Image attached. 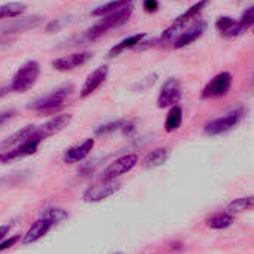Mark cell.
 <instances>
[{
	"mask_svg": "<svg viewBox=\"0 0 254 254\" xmlns=\"http://www.w3.org/2000/svg\"><path fill=\"white\" fill-rule=\"evenodd\" d=\"M94 147V139L88 138L85 141H82L81 144H76L73 147H70L64 154H63V162L66 165H73V163H78L81 160H84L93 150Z\"/></svg>",
	"mask_w": 254,
	"mask_h": 254,
	"instance_id": "cell-16",
	"label": "cell"
},
{
	"mask_svg": "<svg viewBox=\"0 0 254 254\" xmlns=\"http://www.w3.org/2000/svg\"><path fill=\"white\" fill-rule=\"evenodd\" d=\"M233 221H235V215L227 211H223V212H217V214L211 215L206 220V226L214 230H221V229L230 227Z\"/></svg>",
	"mask_w": 254,
	"mask_h": 254,
	"instance_id": "cell-21",
	"label": "cell"
},
{
	"mask_svg": "<svg viewBox=\"0 0 254 254\" xmlns=\"http://www.w3.org/2000/svg\"><path fill=\"white\" fill-rule=\"evenodd\" d=\"M108 73H109V69L108 66H99L97 69H94L85 79L82 88H81V93H79V97L81 99H85L88 97L90 94H93L103 82L105 79L108 78Z\"/></svg>",
	"mask_w": 254,
	"mask_h": 254,
	"instance_id": "cell-15",
	"label": "cell"
},
{
	"mask_svg": "<svg viewBox=\"0 0 254 254\" xmlns=\"http://www.w3.org/2000/svg\"><path fill=\"white\" fill-rule=\"evenodd\" d=\"M232 87V75L229 72H221L215 75L203 88L202 97L211 99V97H221L229 93Z\"/></svg>",
	"mask_w": 254,
	"mask_h": 254,
	"instance_id": "cell-12",
	"label": "cell"
},
{
	"mask_svg": "<svg viewBox=\"0 0 254 254\" xmlns=\"http://www.w3.org/2000/svg\"><path fill=\"white\" fill-rule=\"evenodd\" d=\"M166 160H168V150L166 148H156L142 159L141 165L147 169H151V168L162 166Z\"/></svg>",
	"mask_w": 254,
	"mask_h": 254,
	"instance_id": "cell-22",
	"label": "cell"
},
{
	"mask_svg": "<svg viewBox=\"0 0 254 254\" xmlns=\"http://www.w3.org/2000/svg\"><path fill=\"white\" fill-rule=\"evenodd\" d=\"M42 23H44V18L39 17V15L11 20V21L0 26V38H6V36H11V35H17V33H23V32L32 30V29H36Z\"/></svg>",
	"mask_w": 254,
	"mask_h": 254,
	"instance_id": "cell-9",
	"label": "cell"
},
{
	"mask_svg": "<svg viewBox=\"0 0 254 254\" xmlns=\"http://www.w3.org/2000/svg\"><path fill=\"white\" fill-rule=\"evenodd\" d=\"M93 59V53L90 51H79V53H73L64 57H59L56 60H53V67L56 70L60 72H67V70H73L79 66H84L85 63H88Z\"/></svg>",
	"mask_w": 254,
	"mask_h": 254,
	"instance_id": "cell-13",
	"label": "cell"
},
{
	"mask_svg": "<svg viewBox=\"0 0 254 254\" xmlns=\"http://www.w3.org/2000/svg\"><path fill=\"white\" fill-rule=\"evenodd\" d=\"M181 97H183L181 82L177 78H169L160 90V94L157 97V106L159 108H172L181 100Z\"/></svg>",
	"mask_w": 254,
	"mask_h": 254,
	"instance_id": "cell-11",
	"label": "cell"
},
{
	"mask_svg": "<svg viewBox=\"0 0 254 254\" xmlns=\"http://www.w3.org/2000/svg\"><path fill=\"white\" fill-rule=\"evenodd\" d=\"M132 14H133V5H129V6L121 8L115 12L103 15L102 20H99L94 26H91L85 32V39L87 41H96V39L102 38L103 35H106L108 32L121 27L123 24H126L127 21H129Z\"/></svg>",
	"mask_w": 254,
	"mask_h": 254,
	"instance_id": "cell-3",
	"label": "cell"
},
{
	"mask_svg": "<svg viewBox=\"0 0 254 254\" xmlns=\"http://www.w3.org/2000/svg\"><path fill=\"white\" fill-rule=\"evenodd\" d=\"M145 36H147L145 33H138V35H133V36H130V38H127V39H123L120 44H115V45L109 50L108 57H109V59H112V57L120 56V54H121V53H124L126 50L136 48V47L142 42V39H144Z\"/></svg>",
	"mask_w": 254,
	"mask_h": 254,
	"instance_id": "cell-20",
	"label": "cell"
},
{
	"mask_svg": "<svg viewBox=\"0 0 254 254\" xmlns=\"http://www.w3.org/2000/svg\"><path fill=\"white\" fill-rule=\"evenodd\" d=\"M242 117H244V108L232 109L227 114H224L223 117L214 118L209 123H206L205 124V133L209 136H217V135L226 133L239 124Z\"/></svg>",
	"mask_w": 254,
	"mask_h": 254,
	"instance_id": "cell-6",
	"label": "cell"
},
{
	"mask_svg": "<svg viewBox=\"0 0 254 254\" xmlns=\"http://www.w3.org/2000/svg\"><path fill=\"white\" fill-rule=\"evenodd\" d=\"M127 121H129V120H117V121L106 123V124L97 127L94 133L100 136V135H109V133H114V132H123Z\"/></svg>",
	"mask_w": 254,
	"mask_h": 254,
	"instance_id": "cell-27",
	"label": "cell"
},
{
	"mask_svg": "<svg viewBox=\"0 0 254 254\" xmlns=\"http://www.w3.org/2000/svg\"><path fill=\"white\" fill-rule=\"evenodd\" d=\"M6 93H11V90H9V85H8V87H5V88H0V97L5 96Z\"/></svg>",
	"mask_w": 254,
	"mask_h": 254,
	"instance_id": "cell-33",
	"label": "cell"
},
{
	"mask_svg": "<svg viewBox=\"0 0 254 254\" xmlns=\"http://www.w3.org/2000/svg\"><path fill=\"white\" fill-rule=\"evenodd\" d=\"M215 29L220 32L221 36H224L227 39L238 38L239 35H242L245 32L242 24L239 23V20H235L232 17H218L215 21Z\"/></svg>",
	"mask_w": 254,
	"mask_h": 254,
	"instance_id": "cell-19",
	"label": "cell"
},
{
	"mask_svg": "<svg viewBox=\"0 0 254 254\" xmlns=\"http://www.w3.org/2000/svg\"><path fill=\"white\" fill-rule=\"evenodd\" d=\"M120 190V184L115 180H103L90 186L84 193H82V199L85 202H100L108 199L109 196L115 194Z\"/></svg>",
	"mask_w": 254,
	"mask_h": 254,
	"instance_id": "cell-7",
	"label": "cell"
},
{
	"mask_svg": "<svg viewBox=\"0 0 254 254\" xmlns=\"http://www.w3.org/2000/svg\"><path fill=\"white\" fill-rule=\"evenodd\" d=\"M11 230V226L9 224H3V226H0V241H2Z\"/></svg>",
	"mask_w": 254,
	"mask_h": 254,
	"instance_id": "cell-32",
	"label": "cell"
},
{
	"mask_svg": "<svg viewBox=\"0 0 254 254\" xmlns=\"http://www.w3.org/2000/svg\"><path fill=\"white\" fill-rule=\"evenodd\" d=\"M72 91H73V85L64 84L62 87L53 90L51 93L30 102L27 105V108L36 114H41V115H54L56 112H59L66 105V100L70 97Z\"/></svg>",
	"mask_w": 254,
	"mask_h": 254,
	"instance_id": "cell-2",
	"label": "cell"
},
{
	"mask_svg": "<svg viewBox=\"0 0 254 254\" xmlns=\"http://www.w3.org/2000/svg\"><path fill=\"white\" fill-rule=\"evenodd\" d=\"M41 141L38 139H30L12 150H8L5 153H2V162L0 163H9L12 160H17V159H23L26 156H32L38 151V147H39Z\"/></svg>",
	"mask_w": 254,
	"mask_h": 254,
	"instance_id": "cell-17",
	"label": "cell"
},
{
	"mask_svg": "<svg viewBox=\"0 0 254 254\" xmlns=\"http://www.w3.org/2000/svg\"><path fill=\"white\" fill-rule=\"evenodd\" d=\"M209 0H200V2L194 3L191 8H189L184 14H181L162 35V41H174L180 33H183L189 24H191L193 20L197 18V15L203 11V8L208 5Z\"/></svg>",
	"mask_w": 254,
	"mask_h": 254,
	"instance_id": "cell-5",
	"label": "cell"
},
{
	"mask_svg": "<svg viewBox=\"0 0 254 254\" xmlns=\"http://www.w3.org/2000/svg\"><path fill=\"white\" fill-rule=\"evenodd\" d=\"M26 9H27V5L21 2H11V3L0 5V20L18 18L20 15L26 12Z\"/></svg>",
	"mask_w": 254,
	"mask_h": 254,
	"instance_id": "cell-23",
	"label": "cell"
},
{
	"mask_svg": "<svg viewBox=\"0 0 254 254\" xmlns=\"http://www.w3.org/2000/svg\"><path fill=\"white\" fill-rule=\"evenodd\" d=\"M39 75H41V64L35 60H29L15 72L9 84V90L12 93H26L38 82Z\"/></svg>",
	"mask_w": 254,
	"mask_h": 254,
	"instance_id": "cell-4",
	"label": "cell"
},
{
	"mask_svg": "<svg viewBox=\"0 0 254 254\" xmlns=\"http://www.w3.org/2000/svg\"><path fill=\"white\" fill-rule=\"evenodd\" d=\"M18 239H20V236H12V238H9V239H8V241H5V242H0V251H3V250H6V248L12 247Z\"/></svg>",
	"mask_w": 254,
	"mask_h": 254,
	"instance_id": "cell-31",
	"label": "cell"
},
{
	"mask_svg": "<svg viewBox=\"0 0 254 254\" xmlns=\"http://www.w3.org/2000/svg\"><path fill=\"white\" fill-rule=\"evenodd\" d=\"M205 29H206V23L203 20H196L193 24H190L189 29H186L183 33H180L174 39V48L180 50V48H184V47L193 44L203 35Z\"/></svg>",
	"mask_w": 254,
	"mask_h": 254,
	"instance_id": "cell-14",
	"label": "cell"
},
{
	"mask_svg": "<svg viewBox=\"0 0 254 254\" xmlns=\"http://www.w3.org/2000/svg\"><path fill=\"white\" fill-rule=\"evenodd\" d=\"M254 208V196H244V197H238L235 200H232L227 206L226 211L230 214H241L245 211H250Z\"/></svg>",
	"mask_w": 254,
	"mask_h": 254,
	"instance_id": "cell-25",
	"label": "cell"
},
{
	"mask_svg": "<svg viewBox=\"0 0 254 254\" xmlns=\"http://www.w3.org/2000/svg\"><path fill=\"white\" fill-rule=\"evenodd\" d=\"M239 23L242 24V27H244L245 32H247V30L254 32V5L250 6V8H247V9L242 12L241 18H239Z\"/></svg>",
	"mask_w": 254,
	"mask_h": 254,
	"instance_id": "cell-28",
	"label": "cell"
},
{
	"mask_svg": "<svg viewBox=\"0 0 254 254\" xmlns=\"http://www.w3.org/2000/svg\"><path fill=\"white\" fill-rule=\"evenodd\" d=\"M114 254H124V253H114Z\"/></svg>",
	"mask_w": 254,
	"mask_h": 254,
	"instance_id": "cell-35",
	"label": "cell"
},
{
	"mask_svg": "<svg viewBox=\"0 0 254 254\" xmlns=\"http://www.w3.org/2000/svg\"><path fill=\"white\" fill-rule=\"evenodd\" d=\"M144 8L147 12H156L159 8L157 0H144Z\"/></svg>",
	"mask_w": 254,
	"mask_h": 254,
	"instance_id": "cell-30",
	"label": "cell"
},
{
	"mask_svg": "<svg viewBox=\"0 0 254 254\" xmlns=\"http://www.w3.org/2000/svg\"><path fill=\"white\" fill-rule=\"evenodd\" d=\"M14 115H15V111H14V109L2 111V112H0V126H3L6 121H9Z\"/></svg>",
	"mask_w": 254,
	"mask_h": 254,
	"instance_id": "cell-29",
	"label": "cell"
},
{
	"mask_svg": "<svg viewBox=\"0 0 254 254\" xmlns=\"http://www.w3.org/2000/svg\"><path fill=\"white\" fill-rule=\"evenodd\" d=\"M0 162H2V153H0Z\"/></svg>",
	"mask_w": 254,
	"mask_h": 254,
	"instance_id": "cell-34",
	"label": "cell"
},
{
	"mask_svg": "<svg viewBox=\"0 0 254 254\" xmlns=\"http://www.w3.org/2000/svg\"><path fill=\"white\" fill-rule=\"evenodd\" d=\"M69 217V212L63 208H47L42 211L39 218L29 227V230L24 233L21 242L23 244H33L44 238L54 226L62 223Z\"/></svg>",
	"mask_w": 254,
	"mask_h": 254,
	"instance_id": "cell-1",
	"label": "cell"
},
{
	"mask_svg": "<svg viewBox=\"0 0 254 254\" xmlns=\"http://www.w3.org/2000/svg\"><path fill=\"white\" fill-rule=\"evenodd\" d=\"M132 3H133V0H112V2H108L106 5H102V6L96 8L94 11H91V15L93 17H103V15L115 12L121 8L129 6Z\"/></svg>",
	"mask_w": 254,
	"mask_h": 254,
	"instance_id": "cell-24",
	"label": "cell"
},
{
	"mask_svg": "<svg viewBox=\"0 0 254 254\" xmlns=\"http://www.w3.org/2000/svg\"><path fill=\"white\" fill-rule=\"evenodd\" d=\"M72 121V115L70 114H63V115H57L53 117L51 120L45 121L44 124L36 127V133H35V139L38 141H45L50 136H54L56 133L62 132L64 127H67V124Z\"/></svg>",
	"mask_w": 254,
	"mask_h": 254,
	"instance_id": "cell-10",
	"label": "cell"
},
{
	"mask_svg": "<svg viewBox=\"0 0 254 254\" xmlns=\"http://www.w3.org/2000/svg\"><path fill=\"white\" fill-rule=\"evenodd\" d=\"M181 123H183V109H181L178 105H175V106L171 108V111H169V114H168V117H166V121H165V130L169 132V133H171V132H175V130L180 129Z\"/></svg>",
	"mask_w": 254,
	"mask_h": 254,
	"instance_id": "cell-26",
	"label": "cell"
},
{
	"mask_svg": "<svg viewBox=\"0 0 254 254\" xmlns=\"http://www.w3.org/2000/svg\"><path fill=\"white\" fill-rule=\"evenodd\" d=\"M139 163V157L135 153L121 156L120 159H117L115 162H112L105 171H103V180H117L123 175H126L127 172H130L136 165Z\"/></svg>",
	"mask_w": 254,
	"mask_h": 254,
	"instance_id": "cell-8",
	"label": "cell"
},
{
	"mask_svg": "<svg viewBox=\"0 0 254 254\" xmlns=\"http://www.w3.org/2000/svg\"><path fill=\"white\" fill-rule=\"evenodd\" d=\"M36 127L35 124H29L26 127H23V129L17 130L15 133H12L11 136H8L2 144H0V148H5V150H9V148H15L30 139H35V133H36Z\"/></svg>",
	"mask_w": 254,
	"mask_h": 254,
	"instance_id": "cell-18",
	"label": "cell"
}]
</instances>
